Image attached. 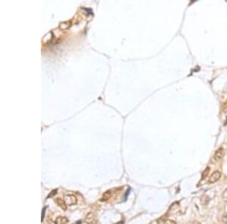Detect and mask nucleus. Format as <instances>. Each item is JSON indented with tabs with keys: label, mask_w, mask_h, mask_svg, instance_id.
Returning <instances> with one entry per match:
<instances>
[{
	"label": "nucleus",
	"mask_w": 227,
	"mask_h": 224,
	"mask_svg": "<svg viewBox=\"0 0 227 224\" xmlns=\"http://www.w3.org/2000/svg\"><path fill=\"white\" fill-rule=\"evenodd\" d=\"M85 221L87 224H96L98 222V217L97 214L95 212H89L86 216Z\"/></svg>",
	"instance_id": "obj_2"
},
{
	"label": "nucleus",
	"mask_w": 227,
	"mask_h": 224,
	"mask_svg": "<svg viewBox=\"0 0 227 224\" xmlns=\"http://www.w3.org/2000/svg\"><path fill=\"white\" fill-rule=\"evenodd\" d=\"M111 190H108V191H106L103 194V195H102L101 198V201L106 202V201H108L111 198Z\"/></svg>",
	"instance_id": "obj_7"
},
{
	"label": "nucleus",
	"mask_w": 227,
	"mask_h": 224,
	"mask_svg": "<svg viewBox=\"0 0 227 224\" xmlns=\"http://www.w3.org/2000/svg\"><path fill=\"white\" fill-rule=\"evenodd\" d=\"M222 197L223 199L226 202H227V189H226V190H224V192L223 193Z\"/></svg>",
	"instance_id": "obj_9"
},
{
	"label": "nucleus",
	"mask_w": 227,
	"mask_h": 224,
	"mask_svg": "<svg viewBox=\"0 0 227 224\" xmlns=\"http://www.w3.org/2000/svg\"><path fill=\"white\" fill-rule=\"evenodd\" d=\"M164 224H177L174 220H166V222L164 223Z\"/></svg>",
	"instance_id": "obj_11"
},
{
	"label": "nucleus",
	"mask_w": 227,
	"mask_h": 224,
	"mask_svg": "<svg viewBox=\"0 0 227 224\" xmlns=\"http://www.w3.org/2000/svg\"><path fill=\"white\" fill-rule=\"evenodd\" d=\"M55 202L61 209H63V210H66L67 208H68V205H67L66 202H65V201L64 199H61V198H57L55 199Z\"/></svg>",
	"instance_id": "obj_4"
},
{
	"label": "nucleus",
	"mask_w": 227,
	"mask_h": 224,
	"mask_svg": "<svg viewBox=\"0 0 227 224\" xmlns=\"http://www.w3.org/2000/svg\"><path fill=\"white\" fill-rule=\"evenodd\" d=\"M189 224H201V223L198 222V221L194 220V221H192V222H190V223Z\"/></svg>",
	"instance_id": "obj_13"
},
{
	"label": "nucleus",
	"mask_w": 227,
	"mask_h": 224,
	"mask_svg": "<svg viewBox=\"0 0 227 224\" xmlns=\"http://www.w3.org/2000/svg\"><path fill=\"white\" fill-rule=\"evenodd\" d=\"M224 156V149L223 148H220L216 151L214 154V159L216 161H220Z\"/></svg>",
	"instance_id": "obj_5"
},
{
	"label": "nucleus",
	"mask_w": 227,
	"mask_h": 224,
	"mask_svg": "<svg viewBox=\"0 0 227 224\" xmlns=\"http://www.w3.org/2000/svg\"><path fill=\"white\" fill-rule=\"evenodd\" d=\"M220 176H221V173L218 170H216L211 174V176L209 178V183H213L217 182L219 179L220 178Z\"/></svg>",
	"instance_id": "obj_3"
},
{
	"label": "nucleus",
	"mask_w": 227,
	"mask_h": 224,
	"mask_svg": "<svg viewBox=\"0 0 227 224\" xmlns=\"http://www.w3.org/2000/svg\"><path fill=\"white\" fill-rule=\"evenodd\" d=\"M64 200L66 202L68 206H71V205H74L77 203V197L73 194H67L65 195L64 197Z\"/></svg>",
	"instance_id": "obj_1"
},
{
	"label": "nucleus",
	"mask_w": 227,
	"mask_h": 224,
	"mask_svg": "<svg viewBox=\"0 0 227 224\" xmlns=\"http://www.w3.org/2000/svg\"><path fill=\"white\" fill-rule=\"evenodd\" d=\"M209 172H210V168L209 167L206 168H205V170H204L202 173V179L206 178L207 176H208V174H209Z\"/></svg>",
	"instance_id": "obj_8"
},
{
	"label": "nucleus",
	"mask_w": 227,
	"mask_h": 224,
	"mask_svg": "<svg viewBox=\"0 0 227 224\" xmlns=\"http://www.w3.org/2000/svg\"><path fill=\"white\" fill-rule=\"evenodd\" d=\"M223 111L227 114V102H226L223 105Z\"/></svg>",
	"instance_id": "obj_10"
},
{
	"label": "nucleus",
	"mask_w": 227,
	"mask_h": 224,
	"mask_svg": "<svg viewBox=\"0 0 227 224\" xmlns=\"http://www.w3.org/2000/svg\"><path fill=\"white\" fill-rule=\"evenodd\" d=\"M222 221H223V223H226V224L227 223V215L223 216Z\"/></svg>",
	"instance_id": "obj_12"
},
{
	"label": "nucleus",
	"mask_w": 227,
	"mask_h": 224,
	"mask_svg": "<svg viewBox=\"0 0 227 224\" xmlns=\"http://www.w3.org/2000/svg\"><path fill=\"white\" fill-rule=\"evenodd\" d=\"M69 222V220L66 217H58L55 220V224H67Z\"/></svg>",
	"instance_id": "obj_6"
}]
</instances>
